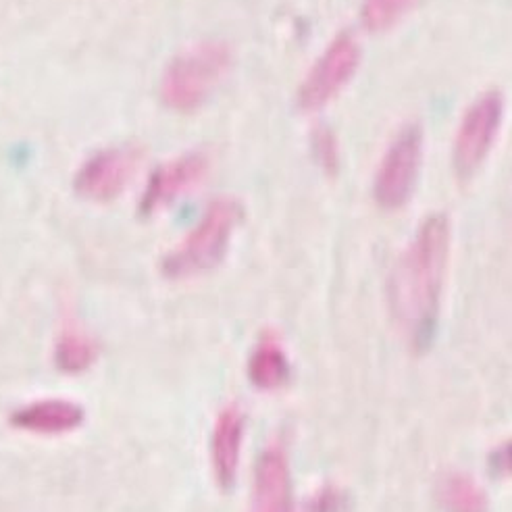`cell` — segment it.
Masks as SVG:
<instances>
[{
    "mask_svg": "<svg viewBox=\"0 0 512 512\" xmlns=\"http://www.w3.org/2000/svg\"><path fill=\"white\" fill-rule=\"evenodd\" d=\"M492 469L496 475H512V442L492 454Z\"/></svg>",
    "mask_w": 512,
    "mask_h": 512,
    "instance_id": "obj_17",
    "label": "cell"
},
{
    "mask_svg": "<svg viewBox=\"0 0 512 512\" xmlns=\"http://www.w3.org/2000/svg\"><path fill=\"white\" fill-rule=\"evenodd\" d=\"M363 50L358 40L342 32L331 40L298 88V107L304 113H315L334 102L352 82L361 65Z\"/></svg>",
    "mask_w": 512,
    "mask_h": 512,
    "instance_id": "obj_6",
    "label": "cell"
},
{
    "mask_svg": "<svg viewBox=\"0 0 512 512\" xmlns=\"http://www.w3.org/2000/svg\"><path fill=\"white\" fill-rule=\"evenodd\" d=\"M242 219L244 209L236 198L221 196L209 202L186 238L163 259L165 277L182 281L217 269L227 256Z\"/></svg>",
    "mask_w": 512,
    "mask_h": 512,
    "instance_id": "obj_2",
    "label": "cell"
},
{
    "mask_svg": "<svg viewBox=\"0 0 512 512\" xmlns=\"http://www.w3.org/2000/svg\"><path fill=\"white\" fill-rule=\"evenodd\" d=\"M142 159V148L134 144L102 148L86 159L75 173L73 190L90 202H111L130 186Z\"/></svg>",
    "mask_w": 512,
    "mask_h": 512,
    "instance_id": "obj_7",
    "label": "cell"
},
{
    "mask_svg": "<svg viewBox=\"0 0 512 512\" xmlns=\"http://www.w3.org/2000/svg\"><path fill=\"white\" fill-rule=\"evenodd\" d=\"M232 67L225 42H198L182 50L161 75V100L175 113H192L207 102Z\"/></svg>",
    "mask_w": 512,
    "mask_h": 512,
    "instance_id": "obj_3",
    "label": "cell"
},
{
    "mask_svg": "<svg viewBox=\"0 0 512 512\" xmlns=\"http://www.w3.org/2000/svg\"><path fill=\"white\" fill-rule=\"evenodd\" d=\"M423 163V132L419 125H404L390 140L377 165L373 196L383 211H398L413 198Z\"/></svg>",
    "mask_w": 512,
    "mask_h": 512,
    "instance_id": "obj_4",
    "label": "cell"
},
{
    "mask_svg": "<svg viewBox=\"0 0 512 512\" xmlns=\"http://www.w3.org/2000/svg\"><path fill=\"white\" fill-rule=\"evenodd\" d=\"M417 0H363L361 23L371 34L388 32L411 13Z\"/></svg>",
    "mask_w": 512,
    "mask_h": 512,
    "instance_id": "obj_15",
    "label": "cell"
},
{
    "mask_svg": "<svg viewBox=\"0 0 512 512\" xmlns=\"http://www.w3.org/2000/svg\"><path fill=\"white\" fill-rule=\"evenodd\" d=\"M246 433V415L238 404L223 406L211 431V467L213 477L223 492L236 485L242 446Z\"/></svg>",
    "mask_w": 512,
    "mask_h": 512,
    "instance_id": "obj_10",
    "label": "cell"
},
{
    "mask_svg": "<svg viewBox=\"0 0 512 512\" xmlns=\"http://www.w3.org/2000/svg\"><path fill=\"white\" fill-rule=\"evenodd\" d=\"M504 121V96L498 90L479 94L458 123L452 165L460 179L473 177L488 161Z\"/></svg>",
    "mask_w": 512,
    "mask_h": 512,
    "instance_id": "obj_5",
    "label": "cell"
},
{
    "mask_svg": "<svg viewBox=\"0 0 512 512\" xmlns=\"http://www.w3.org/2000/svg\"><path fill=\"white\" fill-rule=\"evenodd\" d=\"M209 169L211 163L204 152H186L182 157L163 163L148 179L142 196V211L150 215L169 207L175 200L196 190L207 179Z\"/></svg>",
    "mask_w": 512,
    "mask_h": 512,
    "instance_id": "obj_8",
    "label": "cell"
},
{
    "mask_svg": "<svg viewBox=\"0 0 512 512\" xmlns=\"http://www.w3.org/2000/svg\"><path fill=\"white\" fill-rule=\"evenodd\" d=\"M11 423L34 435H63L84 423V408L63 398L36 400L15 411Z\"/></svg>",
    "mask_w": 512,
    "mask_h": 512,
    "instance_id": "obj_11",
    "label": "cell"
},
{
    "mask_svg": "<svg viewBox=\"0 0 512 512\" xmlns=\"http://www.w3.org/2000/svg\"><path fill=\"white\" fill-rule=\"evenodd\" d=\"M248 512H294L290 458L281 444L267 446L256 460Z\"/></svg>",
    "mask_w": 512,
    "mask_h": 512,
    "instance_id": "obj_9",
    "label": "cell"
},
{
    "mask_svg": "<svg viewBox=\"0 0 512 512\" xmlns=\"http://www.w3.org/2000/svg\"><path fill=\"white\" fill-rule=\"evenodd\" d=\"M450 244L448 217L444 213L425 217L390 275L392 315L417 352L427 350L438 331Z\"/></svg>",
    "mask_w": 512,
    "mask_h": 512,
    "instance_id": "obj_1",
    "label": "cell"
},
{
    "mask_svg": "<svg viewBox=\"0 0 512 512\" xmlns=\"http://www.w3.org/2000/svg\"><path fill=\"white\" fill-rule=\"evenodd\" d=\"M248 379L256 390L275 392L290 379V358L275 331H265L248 356Z\"/></svg>",
    "mask_w": 512,
    "mask_h": 512,
    "instance_id": "obj_12",
    "label": "cell"
},
{
    "mask_svg": "<svg viewBox=\"0 0 512 512\" xmlns=\"http://www.w3.org/2000/svg\"><path fill=\"white\" fill-rule=\"evenodd\" d=\"M315 157L327 173L338 171L340 152H338V142L334 134L327 130H321L319 134H315Z\"/></svg>",
    "mask_w": 512,
    "mask_h": 512,
    "instance_id": "obj_16",
    "label": "cell"
},
{
    "mask_svg": "<svg viewBox=\"0 0 512 512\" xmlns=\"http://www.w3.org/2000/svg\"><path fill=\"white\" fill-rule=\"evenodd\" d=\"M435 498L444 512H490L488 492L463 471L444 473L435 488Z\"/></svg>",
    "mask_w": 512,
    "mask_h": 512,
    "instance_id": "obj_13",
    "label": "cell"
},
{
    "mask_svg": "<svg viewBox=\"0 0 512 512\" xmlns=\"http://www.w3.org/2000/svg\"><path fill=\"white\" fill-rule=\"evenodd\" d=\"M98 356V344L78 323H65L55 346V361L65 373H82Z\"/></svg>",
    "mask_w": 512,
    "mask_h": 512,
    "instance_id": "obj_14",
    "label": "cell"
}]
</instances>
